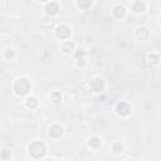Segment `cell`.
I'll return each mask as SVG.
<instances>
[{"label":"cell","mask_w":161,"mask_h":161,"mask_svg":"<svg viewBox=\"0 0 161 161\" xmlns=\"http://www.w3.org/2000/svg\"><path fill=\"white\" fill-rule=\"evenodd\" d=\"M14 91L18 96H25L30 91V83L25 78H19L14 83Z\"/></svg>","instance_id":"6da1fadb"},{"label":"cell","mask_w":161,"mask_h":161,"mask_svg":"<svg viewBox=\"0 0 161 161\" xmlns=\"http://www.w3.org/2000/svg\"><path fill=\"white\" fill-rule=\"evenodd\" d=\"M45 145L43 143V142H40V141H34V142H31L30 143V146H29V153L33 156V157H35V158H40V157H43L44 156V153H45Z\"/></svg>","instance_id":"7a4b0ae2"},{"label":"cell","mask_w":161,"mask_h":161,"mask_svg":"<svg viewBox=\"0 0 161 161\" xmlns=\"http://www.w3.org/2000/svg\"><path fill=\"white\" fill-rule=\"evenodd\" d=\"M55 35L59 39H68L70 35V29L67 25H59L55 29Z\"/></svg>","instance_id":"3957f363"},{"label":"cell","mask_w":161,"mask_h":161,"mask_svg":"<svg viewBox=\"0 0 161 161\" xmlns=\"http://www.w3.org/2000/svg\"><path fill=\"white\" fill-rule=\"evenodd\" d=\"M131 111V107L127 102H118L117 106H116V112L119 114V116H127Z\"/></svg>","instance_id":"277c9868"},{"label":"cell","mask_w":161,"mask_h":161,"mask_svg":"<svg viewBox=\"0 0 161 161\" xmlns=\"http://www.w3.org/2000/svg\"><path fill=\"white\" fill-rule=\"evenodd\" d=\"M89 86H91V89H92L93 92L99 93V92H102L103 88H104V82H103L102 78H94V79L91 82Z\"/></svg>","instance_id":"5b68a950"},{"label":"cell","mask_w":161,"mask_h":161,"mask_svg":"<svg viewBox=\"0 0 161 161\" xmlns=\"http://www.w3.org/2000/svg\"><path fill=\"white\" fill-rule=\"evenodd\" d=\"M58 11H59V5H58L57 3L50 1V3H48V4L45 5V13H47L48 15H57Z\"/></svg>","instance_id":"8992f818"},{"label":"cell","mask_w":161,"mask_h":161,"mask_svg":"<svg viewBox=\"0 0 161 161\" xmlns=\"http://www.w3.org/2000/svg\"><path fill=\"white\" fill-rule=\"evenodd\" d=\"M49 135L54 138H59L63 135V127L59 125H53L49 127Z\"/></svg>","instance_id":"52a82bcc"},{"label":"cell","mask_w":161,"mask_h":161,"mask_svg":"<svg viewBox=\"0 0 161 161\" xmlns=\"http://www.w3.org/2000/svg\"><path fill=\"white\" fill-rule=\"evenodd\" d=\"M113 16L116 18V19H122L125 15H126V9H125V6H122V5H117V6H114L113 8Z\"/></svg>","instance_id":"ba28073f"},{"label":"cell","mask_w":161,"mask_h":161,"mask_svg":"<svg viewBox=\"0 0 161 161\" xmlns=\"http://www.w3.org/2000/svg\"><path fill=\"white\" fill-rule=\"evenodd\" d=\"M148 29L147 28H138L136 30V38L138 40H146L148 38Z\"/></svg>","instance_id":"9c48e42d"},{"label":"cell","mask_w":161,"mask_h":161,"mask_svg":"<svg viewBox=\"0 0 161 161\" xmlns=\"http://www.w3.org/2000/svg\"><path fill=\"white\" fill-rule=\"evenodd\" d=\"M145 9H146L145 3H143V1H141V0H137V1H135V3L132 4V10H133L135 13H137V14L143 13V11H145Z\"/></svg>","instance_id":"30bf717a"},{"label":"cell","mask_w":161,"mask_h":161,"mask_svg":"<svg viewBox=\"0 0 161 161\" xmlns=\"http://www.w3.org/2000/svg\"><path fill=\"white\" fill-rule=\"evenodd\" d=\"M62 50H63V53H65V54H70V53H73V50H74V44H73L72 42H65V43H63V45H62Z\"/></svg>","instance_id":"8fae6325"},{"label":"cell","mask_w":161,"mask_h":161,"mask_svg":"<svg viewBox=\"0 0 161 161\" xmlns=\"http://www.w3.org/2000/svg\"><path fill=\"white\" fill-rule=\"evenodd\" d=\"M25 104H26L28 108L34 109V108H36V106H38V101H36L35 97H28L26 101H25Z\"/></svg>","instance_id":"7c38bea8"},{"label":"cell","mask_w":161,"mask_h":161,"mask_svg":"<svg viewBox=\"0 0 161 161\" xmlns=\"http://www.w3.org/2000/svg\"><path fill=\"white\" fill-rule=\"evenodd\" d=\"M75 3H77V6L83 10L88 9L92 5V0H75Z\"/></svg>","instance_id":"4fadbf2b"},{"label":"cell","mask_w":161,"mask_h":161,"mask_svg":"<svg viewBox=\"0 0 161 161\" xmlns=\"http://www.w3.org/2000/svg\"><path fill=\"white\" fill-rule=\"evenodd\" d=\"M75 57H77V64H78L79 67H83V65L86 64V60H84V52L79 49V50L77 52Z\"/></svg>","instance_id":"5bb4252c"},{"label":"cell","mask_w":161,"mask_h":161,"mask_svg":"<svg viewBox=\"0 0 161 161\" xmlns=\"http://www.w3.org/2000/svg\"><path fill=\"white\" fill-rule=\"evenodd\" d=\"M101 143H102V141H101V138H98V137H91L89 138V142H88V145L91 146V147H93V148H98L99 146H101Z\"/></svg>","instance_id":"9a60e30c"},{"label":"cell","mask_w":161,"mask_h":161,"mask_svg":"<svg viewBox=\"0 0 161 161\" xmlns=\"http://www.w3.org/2000/svg\"><path fill=\"white\" fill-rule=\"evenodd\" d=\"M50 101L53 102V103H59L60 101H62V94L59 93V92H53L52 94H50Z\"/></svg>","instance_id":"2e32d148"},{"label":"cell","mask_w":161,"mask_h":161,"mask_svg":"<svg viewBox=\"0 0 161 161\" xmlns=\"http://www.w3.org/2000/svg\"><path fill=\"white\" fill-rule=\"evenodd\" d=\"M147 59H148V62H150V63H152V64H157V63H158V60H160V55H158V54H156V53H151V54H148Z\"/></svg>","instance_id":"e0dca14e"},{"label":"cell","mask_w":161,"mask_h":161,"mask_svg":"<svg viewBox=\"0 0 161 161\" xmlns=\"http://www.w3.org/2000/svg\"><path fill=\"white\" fill-rule=\"evenodd\" d=\"M122 150H123V146H122L119 142H114V143L112 145V151H113L114 153H119V152H122Z\"/></svg>","instance_id":"ac0fdd59"},{"label":"cell","mask_w":161,"mask_h":161,"mask_svg":"<svg viewBox=\"0 0 161 161\" xmlns=\"http://www.w3.org/2000/svg\"><path fill=\"white\" fill-rule=\"evenodd\" d=\"M8 158H10V151H8V150H3L1 151V160H8Z\"/></svg>","instance_id":"d6986e66"},{"label":"cell","mask_w":161,"mask_h":161,"mask_svg":"<svg viewBox=\"0 0 161 161\" xmlns=\"http://www.w3.org/2000/svg\"><path fill=\"white\" fill-rule=\"evenodd\" d=\"M5 55H6L8 58H14V50H13L11 48L6 49V52H5Z\"/></svg>","instance_id":"ffe728a7"},{"label":"cell","mask_w":161,"mask_h":161,"mask_svg":"<svg viewBox=\"0 0 161 161\" xmlns=\"http://www.w3.org/2000/svg\"><path fill=\"white\" fill-rule=\"evenodd\" d=\"M39 1H42V3H45V1H48V0H39Z\"/></svg>","instance_id":"44dd1931"},{"label":"cell","mask_w":161,"mask_h":161,"mask_svg":"<svg viewBox=\"0 0 161 161\" xmlns=\"http://www.w3.org/2000/svg\"><path fill=\"white\" fill-rule=\"evenodd\" d=\"M160 21H161V16H160Z\"/></svg>","instance_id":"7402d4cb"}]
</instances>
